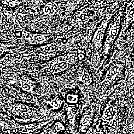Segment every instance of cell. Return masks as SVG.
Listing matches in <instances>:
<instances>
[{"mask_svg":"<svg viewBox=\"0 0 134 134\" xmlns=\"http://www.w3.org/2000/svg\"><path fill=\"white\" fill-rule=\"evenodd\" d=\"M20 1L21 0H1V3L10 7H13L20 4Z\"/></svg>","mask_w":134,"mask_h":134,"instance_id":"1","label":"cell"}]
</instances>
